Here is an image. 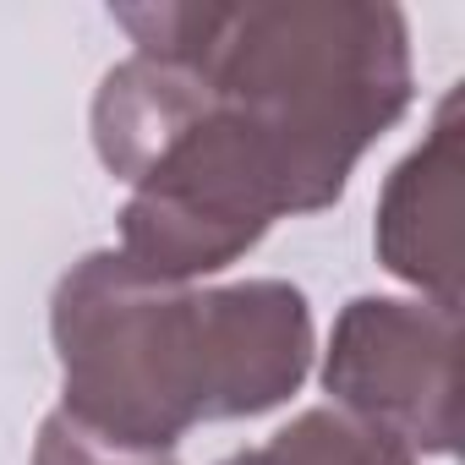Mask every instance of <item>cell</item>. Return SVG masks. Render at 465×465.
<instances>
[{"label": "cell", "mask_w": 465, "mask_h": 465, "mask_svg": "<svg viewBox=\"0 0 465 465\" xmlns=\"http://www.w3.org/2000/svg\"><path fill=\"white\" fill-rule=\"evenodd\" d=\"M50 340L61 411L137 454H170L203 421L263 416L312 372V307L291 280L170 285L115 247L61 274Z\"/></svg>", "instance_id": "6da1fadb"}, {"label": "cell", "mask_w": 465, "mask_h": 465, "mask_svg": "<svg viewBox=\"0 0 465 465\" xmlns=\"http://www.w3.org/2000/svg\"><path fill=\"white\" fill-rule=\"evenodd\" d=\"M263 460L269 465H421L416 454H405L400 443L378 438L372 427L351 421L334 405L302 411L291 427H280L263 443Z\"/></svg>", "instance_id": "5b68a950"}, {"label": "cell", "mask_w": 465, "mask_h": 465, "mask_svg": "<svg viewBox=\"0 0 465 465\" xmlns=\"http://www.w3.org/2000/svg\"><path fill=\"white\" fill-rule=\"evenodd\" d=\"M219 465H269V460H263V449H242V454H230V460H219Z\"/></svg>", "instance_id": "52a82bcc"}, {"label": "cell", "mask_w": 465, "mask_h": 465, "mask_svg": "<svg viewBox=\"0 0 465 465\" xmlns=\"http://www.w3.org/2000/svg\"><path fill=\"white\" fill-rule=\"evenodd\" d=\"M454 351L460 312L400 296H356L334 318L323 389L334 411L405 454H454Z\"/></svg>", "instance_id": "3957f363"}, {"label": "cell", "mask_w": 465, "mask_h": 465, "mask_svg": "<svg viewBox=\"0 0 465 465\" xmlns=\"http://www.w3.org/2000/svg\"><path fill=\"white\" fill-rule=\"evenodd\" d=\"M137 55L175 61L274 153L291 213L334 208L361 153L411 110V23L383 0L115 6Z\"/></svg>", "instance_id": "7a4b0ae2"}, {"label": "cell", "mask_w": 465, "mask_h": 465, "mask_svg": "<svg viewBox=\"0 0 465 465\" xmlns=\"http://www.w3.org/2000/svg\"><path fill=\"white\" fill-rule=\"evenodd\" d=\"M460 88L443 94L427 137L389 170L378 197V263L416 285L421 302L460 312Z\"/></svg>", "instance_id": "277c9868"}, {"label": "cell", "mask_w": 465, "mask_h": 465, "mask_svg": "<svg viewBox=\"0 0 465 465\" xmlns=\"http://www.w3.org/2000/svg\"><path fill=\"white\" fill-rule=\"evenodd\" d=\"M34 465H175L170 454H137V449H115L94 432H83L66 411L45 416L39 443H34Z\"/></svg>", "instance_id": "8992f818"}]
</instances>
